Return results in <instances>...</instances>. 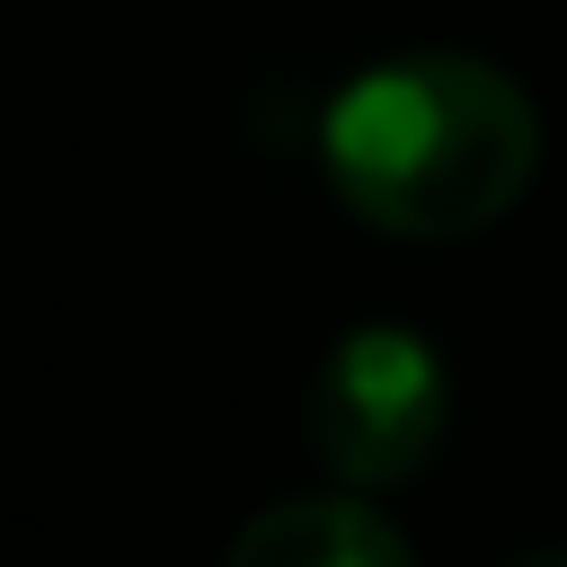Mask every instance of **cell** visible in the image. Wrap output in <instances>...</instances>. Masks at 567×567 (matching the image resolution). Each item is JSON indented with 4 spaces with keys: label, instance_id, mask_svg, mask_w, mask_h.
Returning a JSON list of instances; mask_svg holds the SVG:
<instances>
[{
    "label": "cell",
    "instance_id": "3",
    "mask_svg": "<svg viewBox=\"0 0 567 567\" xmlns=\"http://www.w3.org/2000/svg\"><path fill=\"white\" fill-rule=\"evenodd\" d=\"M416 540L363 496H284L230 532V567H408Z\"/></svg>",
    "mask_w": 567,
    "mask_h": 567
},
{
    "label": "cell",
    "instance_id": "1",
    "mask_svg": "<svg viewBox=\"0 0 567 567\" xmlns=\"http://www.w3.org/2000/svg\"><path fill=\"white\" fill-rule=\"evenodd\" d=\"M319 168L354 221L390 239H461L532 186L540 115L478 53H390L328 97Z\"/></svg>",
    "mask_w": 567,
    "mask_h": 567
},
{
    "label": "cell",
    "instance_id": "2",
    "mask_svg": "<svg viewBox=\"0 0 567 567\" xmlns=\"http://www.w3.org/2000/svg\"><path fill=\"white\" fill-rule=\"evenodd\" d=\"M443 425H452V381H443V354L416 328L372 319V328L337 337V354L310 381V443L346 487L416 478L434 461Z\"/></svg>",
    "mask_w": 567,
    "mask_h": 567
}]
</instances>
